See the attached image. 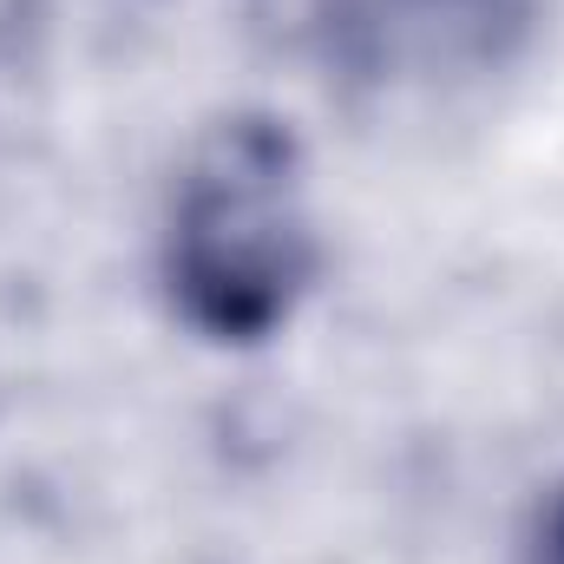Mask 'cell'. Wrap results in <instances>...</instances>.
<instances>
[{
  "mask_svg": "<svg viewBox=\"0 0 564 564\" xmlns=\"http://www.w3.org/2000/svg\"><path fill=\"white\" fill-rule=\"evenodd\" d=\"M525 564H564V486L552 492V506L539 512V532L525 545Z\"/></svg>",
  "mask_w": 564,
  "mask_h": 564,
  "instance_id": "3",
  "label": "cell"
},
{
  "mask_svg": "<svg viewBox=\"0 0 564 564\" xmlns=\"http://www.w3.org/2000/svg\"><path fill=\"white\" fill-rule=\"evenodd\" d=\"M539 0H315V53L341 79L433 86L499 73L525 53Z\"/></svg>",
  "mask_w": 564,
  "mask_h": 564,
  "instance_id": "2",
  "label": "cell"
},
{
  "mask_svg": "<svg viewBox=\"0 0 564 564\" xmlns=\"http://www.w3.org/2000/svg\"><path fill=\"white\" fill-rule=\"evenodd\" d=\"M315 282L302 144L270 112L210 126L171 197L164 289L204 341H270Z\"/></svg>",
  "mask_w": 564,
  "mask_h": 564,
  "instance_id": "1",
  "label": "cell"
}]
</instances>
